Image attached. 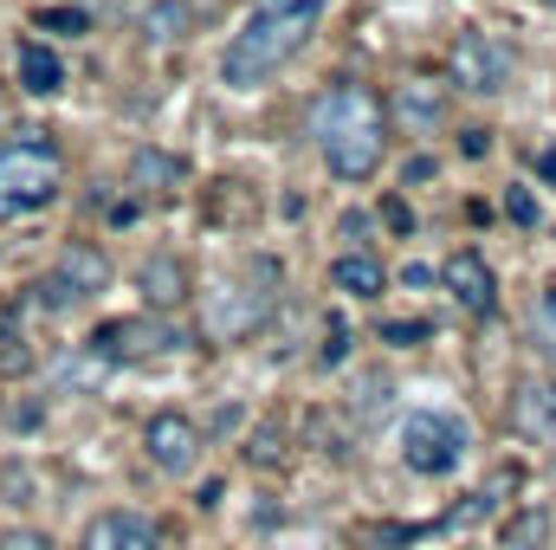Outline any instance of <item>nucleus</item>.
Instances as JSON below:
<instances>
[{"label": "nucleus", "mask_w": 556, "mask_h": 550, "mask_svg": "<svg viewBox=\"0 0 556 550\" xmlns=\"http://www.w3.org/2000/svg\"><path fill=\"white\" fill-rule=\"evenodd\" d=\"M137 285H142V298H149V311H181L188 304V266L175 260V253H155V260H142V273H137Z\"/></svg>", "instance_id": "obj_13"}, {"label": "nucleus", "mask_w": 556, "mask_h": 550, "mask_svg": "<svg viewBox=\"0 0 556 550\" xmlns=\"http://www.w3.org/2000/svg\"><path fill=\"white\" fill-rule=\"evenodd\" d=\"M20 85H26L33 98H52V91L65 85L59 52H52V46H39V39H26V46H20Z\"/></svg>", "instance_id": "obj_15"}, {"label": "nucleus", "mask_w": 556, "mask_h": 550, "mask_svg": "<svg viewBox=\"0 0 556 550\" xmlns=\"http://www.w3.org/2000/svg\"><path fill=\"white\" fill-rule=\"evenodd\" d=\"M181 343L188 337L175 324H162V317H117V324H104L91 337V357H104V363H142V357H162V350H181Z\"/></svg>", "instance_id": "obj_8"}, {"label": "nucleus", "mask_w": 556, "mask_h": 550, "mask_svg": "<svg viewBox=\"0 0 556 550\" xmlns=\"http://www.w3.org/2000/svg\"><path fill=\"white\" fill-rule=\"evenodd\" d=\"M389 409V376H363V421Z\"/></svg>", "instance_id": "obj_24"}, {"label": "nucleus", "mask_w": 556, "mask_h": 550, "mask_svg": "<svg viewBox=\"0 0 556 550\" xmlns=\"http://www.w3.org/2000/svg\"><path fill=\"white\" fill-rule=\"evenodd\" d=\"M188 26H194V7L188 0H149L142 7V39H155V46H175Z\"/></svg>", "instance_id": "obj_16"}, {"label": "nucleus", "mask_w": 556, "mask_h": 550, "mask_svg": "<svg viewBox=\"0 0 556 550\" xmlns=\"http://www.w3.org/2000/svg\"><path fill=\"white\" fill-rule=\"evenodd\" d=\"M130 182H137L142 195H149V188L162 195V188H175V182H181V162H175V155H162V149H137V155H130Z\"/></svg>", "instance_id": "obj_17"}, {"label": "nucleus", "mask_w": 556, "mask_h": 550, "mask_svg": "<svg viewBox=\"0 0 556 550\" xmlns=\"http://www.w3.org/2000/svg\"><path fill=\"white\" fill-rule=\"evenodd\" d=\"M0 550H52V538H46V532H7Z\"/></svg>", "instance_id": "obj_26"}, {"label": "nucleus", "mask_w": 556, "mask_h": 550, "mask_svg": "<svg viewBox=\"0 0 556 550\" xmlns=\"http://www.w3.org/2000/svg\"><path fill=\"white\" fill-rule=\"evenodd\" d=\"M65 188V155L59 142L26 130V137L0 142V221H20V214H39L52 208Z\"/></svg>", "instance_id": "obj_3"}, {"label": "nucleus", "mask_w": 556, "mask_h": 550, "mask_svg": "<svg viewBox=\"0 0 556 550\" xmlns=\"http://www.w3.org/2000/svg\"><path fill=\"white\" fill-rule=\"evenodd\" d=\"M26 363H33V350H26V337L7 324V330H0V370L13 376V370H26Z\"/></svg>", "instance_id": "obj_22"}, {"label": "nucleus", "mask_w": 556, "mask_h": 550, "mask_svg": "<svg viewBox=\"0 0 556 550\" xmlns=\"http://www.w3.org/2000/svg\"><path fill=\"white\" fill-rule=\"evenodd\" d=\"M505 550H544L551 545V512H538V505H525V512H511L505 518Z\"/></svg>", "instance_id": "obj_18"}, {"label": "nucleus", "mask_w": 556, "mask_h": 550, "mask_svg": "<svg viewBox=\"0 0 556 550\" xmlns=\"http://www.w3.org/2000/svg\"><path fill=\"white\" fill-rule=\"evenodd\" d=\"M505 214H511L518 227H538V201H531V188H511V195H505Z\"/></svg>", "instance_id": "obj_23"}, {"label": "nucleus", "mask_w": 556, "mask_h": 550, "mask_svg": "<svg viewBox=\"0 0 556 550\" xmlns=\"http://www.w3.org/2000/svg\"><path fill=\"white\" fill-rule=\"evenodd\" d=\"M538 330H544V337H556V285L544 291V304H538Z\"/></svg>", "instance_id": "obj_28"}, {"label": "nucleus", "mask_w": 556, "mask_h": 550, "mask_svg": "<svg viewBox=\"0 0 556 550\" xmlns=\"http://www.w3.org/2000/svg\"><path fill=\"white\" fill-rule=\"evenodd\" d=\"M382 337H389V343H427V337H433V324H427V317H389V324H382Z\"/></svg>", "instance_id": "obj_21"}, {"label": "nucleus", "mask_w": 556, "mask_h": 550, "mask_svg": "<svg viewBox=\"0 0 556 550\" xmlns=\"http://www.w3.org/2000/svg\"><path fill=\"white\" fill-rule=\"evenodd\" d=\"M260 285H273V266L260 273ZM260 285H247V278L214 285L207 304H201V330H207L214 343H240V337H253V330L266 324V311H273V291H260Z\"/></svg>", "instance_id": "obj_5"}, {"label": "nucleus", "mask_w": 556, "mask_h": 550, "mask_svg": "<svg viewBox=\"0 0 556 550\" xmlns=\"http://www.w3.org/2000/svg\"><path fill=\"white\" fill-rule=\"evenodd\" d=\"M446 285H453V298L472 311V317H492L498 311V278H492V266L479 260V253H459V260H446Z\"/></svg>", "instance_id": "obj_11"}, {"label": "nucleus", "mask_w": 556, "mask_h": 550, "mask_svg": "<svg viewBox=\"0 0 556 550\" xmlns=\"http://www.w3.org/2000/svg\"><path fill=\"white\" fill-rule=\"evenodd\" d=\"M33 20H39V26H46V33H85V26H91V20H85V13H78V7H39V13H33Z\"/></svg>", "instance_id": "obj_20"}, {"label": "nucleus", "mask_w": 556, "mask_h": 550, "mask_svg": "<svg viewBox=\"0 0 556 550\" xmlns=\"http://www.w3.org/2000/svg\"><path fill=\"white\" fill-rule=\"evenodd\" d=\"M0 117H7V91H0Z\"/></svg>", "instance_id": "obj_29"}, {"label": "nucleus", "mask_w": 556, "mask_h": 550, "mask_svg": "<svg viewBox=\"0 0 556 550\" xmlns=\"http://www.w3.org/2000/svg\"><path fill=\"white\" fill-rule=\"evenodd\" d=\"M395 111H402V124H408V130H433L446 104H440V91H427V85L415 78V85H402V91H395Z\"/></svg>", "instance_id": "obj_19"}, {"label": "nucleus", "mask_w": 556, "mask_h": 550, "mask_svg": "<svg viewBox=\"0 0 556 550\" xmlns=\"http://www.w3.org/2000/svg\"><path fill=\"white\" fill-rule=\"evenodd\" d=\"M324 337H330V343H324V363H343V350H350V330H343V317H330V324H324Z\"/></svg>", "instance_id": "obj_25"}, {"label": "nucleus", "mask_w": 556, "mask_h": 550, "mask_svg": "<svg viewBox=\"0 0 556 550\" xmlns=\"http://www.w3.org/2000/svg\"><path fill=\"white\" fill-rule=\"evenodd\" d=\"M142 447H149V460H155L168 479H181V473H194V460H201V427H194L188 414H155V421L142 427Z\"/></svg>", "instance_id": "obj_9"}, {"label": "nucleus", "mask_w": 556, "mask_h": 550, "mask_svg": "<svg viewBox=\"0 0 556 550\" xmlns=\"http://www.w3.org/2000/svg\"><path fill=\"white\" fill-rule=\"evenodd\" d=\"M317 33V20H304V13H278V7H253V20L227 39V52H220V78L233 85V91H253V85H266L278 65H291V52L304 46Z\"/></svg>", "instance_id": "obj_2"}, {"label": "nucleus", "mask_w": 556, "mask_h": 550, "mask_svg": "<svg viewBox=\"0 0 556 550\" xmlns=\"http://www.w3.org/2000/svg\"><path fill=\"white\" fill-rule=\"evenodd\" d=\"M511 427L538 447H556V389L551 383H518L511 396Z\"/></svg>", "instance_id": "obj_12"}, {"label": "nucleus", "mask_w": 556, "mask_h": 550, "mask_svg": "<svg viewBox=\"0 0 556 550\" xmlns=\"http://www.w3.org/2000/svg\"><path fill=\"white\" fill-rule=\"evenodd\" d=\"M155 545H162V532L142 512H98L78 538V550H155Z\"/></svg>", "instance_id": "obj_10"}, {"label": "nucleus", "mask_w": 556, "mask_h": 550, "mask_svg": "<svg viewBox=\"0 0 556 550\" xmlns=\"http://www.w3.org/2000/svg\"><path fill=\"white\" fill-rule=\"evenodd\" d=\"M311 137L337 182H369L389 155V111L369 85H330L311 104Z\"/></svg>", "instance_id": "obj_1"}, {"label": "nucleus", "mask_w": 556, "mask_h": 550, "mask_svg": "<svg viewBox=\"0 0 556 550\" xmlns=\"http://www.w3.org/2000/svg\"><path fill=\"white\" fill-rule=\"evenodd\" d=\"M446 65H453V85H459V91H472V98H492V91L511 78V46H505L498 33H479V26H466V33L453 39Z\"/></svg>", "instance_id": "obj_7"}, {"label": "nucleus", "mask_w": 556, "mask_h": 550, "mask_svg": "<svg viewBox=\"0 0 556 550\" xmlns=\"http://www.w3.org/2000/svg\"><path fill=\"white\" fill-rule=\"evenodd\" d=\"M330 278H337V291H350V298H376L382 285H389V273H382V260L369 253V247H350L337 266H330Z\"/></svg>", "instance_id": "obj_14"}, {"label": "nucleus", "mask_w": 556, "mask_h": 550, "mask_svg": "<svg viewBox=\"0 0 556 550\" xmlns=\"http://www.w3.org/2000/svg\"><path fill=\"white\" fill-rule=\"evenodd\" d=\"M382 221H389L395 234H415V208H408V201H389V208H382Z\"/></svg>", "instance_id": "obj_27"}, {"label": "nucleus", "mask_w": 556, "mask_h": 550, "mask_svg": "<svg viewBox=\"0 0 556 550\" xmlns=\"http://www.w3.org/2000/svg\"><path fill=\"white\" fill-rule=\"evenodd\" d=\"M459 453H466V421L459 414H440V409L402 414V460H408V473L440 479V473L459 466Z\"/></svg>", "instance_id": "obj_4"}, {"label": "nucleus", "mask_w": 556, "mask_h": 550, "mask_svg": "<svg viewBox=\"0 0 556 550\" xmlns=\"http://www.w3.org/2000/svg\"><path fill=\"white\" fill-rule=\"evenodd\" d=\"M111 285V260L98 253V247H85V240H72L59 260H52V273L39 278V304L46 311H72V304H85V298H98Z\"/></svg>", "instance_id": "obj_6"}]
</instances>
